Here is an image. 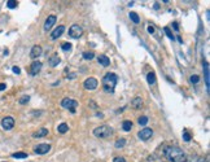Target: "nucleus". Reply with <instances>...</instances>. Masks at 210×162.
<instances>
[{
    "instance_id": "nucleus-30",
    "label": "nucleus",
    "mask_w": 210,
    "mask_h": 162,
    "mask_svg": "<svg viewBox=\"0 0 210 162\" xmlns=\"http://www.w3.org/2000/svg\"><path fill=\"white\" fill-rule=\"evenodd\" d=\"M138 122H139V125H140V126H145V125L148 123V117H145V116L140 117Z\"/></svg>"
},
{
    "instance_id": "nucleus-19",
    "label": "nucleus",
    "mask_w": 210,
    "mask_h": 162,
    "mask_svg": "<svg viewBox=\"0 0 210 162\" xmlns=\"http://www.w3.org/2000/svg\"><path fill=\"white\" fill-rule=\"evenodd\" d=\"M185 162H205V158L201 156H189L185 158Z\"/></svg>"
},
{
    "instance_id": "nucleus-23",
    "label": "nucleus",
    "mask_w": 210,
    "mask_h": 162,
    "mask_svg": "<svg viewBox=\"0 0 210 162\" xmlns=\"http://www.w3.org/2000/svg\"><path fill=\"white\" fill-rule=\"evenodd\" d=\"M147 81L149 84H153V83L156 82V74L153 72H150V73H148L147 74Z\"/></svg>"
},
{
    "instance_id": "nucleus-1",
    "label": "nucleus",
    "mask_w": 210,
    "mask_h": 162,
    "mask_svg": "<svg viewBox=\"0 0 210 162\" xmlns=\"http://www.w3.org/2000/svg\"><path fill=\"white\" fill-rule=\"evenodd\" d=\"M165 157L170 162H185V153L178 147H167L165 149Z\"/></svg>"
},
{
    "instance_id": "nucleus-25",
    "label": "nucleus",
    "mask_w": 210,
    "mask_h": 162,
    "mask_svg": "<svg viewBox=\"0 0 210 162\" xmlns=\"http://www.w3.org/2000/svg\"><path fill=\"white\" fill-rule=\"evenodd\" d=\"M124 144H126V140H124V139H118V140H117L115 141V148L117 149H121V148H123L124 147Z\"/></svg>"
},
{
    "instance_id": "nucleus-7",
    "label": "nucleus",
    "mask_w": 210,
    "mask_h": 162,
    "mask_svg": "<svg viewBox=\"0 0 210 162\" xmlns=\"http://www.w3.org/2000/svg\"><path fill=\"white\" fill-rule=\"evenodd\" d=\"M1 127L5 130V131H9L14 127V118L13 117H4L1 119Z\"/></svg>"
},
{
    "instance_id": "nucleus-33",
    "label": "nucleus",
    "mask_w": 210,
    "mask_h": 162,
    "mask_svg": "<svg viewBox=\"0 0 210 162\" xmlns=\"http://www.w3.org/2000/svg\"><path fill=\"white\" fill-rule=\"evenodd\" d=\"M189 81H191V83H198V81H200V77H198V75H191Z\"/></svg>"
},
{
    "instance_id": "nucleus-5",
    "label": "nucleus",
    "mask_w": 210,
    "mask_h": 162,
    "mask_svg": "<svg viewBox=\"0 0 210 162\" xmlns=\"http://www.w3.org/2000/svg\"><path fill=\"white\" fill-rule=\"evenodd\" d=\"M69 35L73 39H79L82 35H83V27L79 26V25H73L69 29Z\"/></svg>"
},
{
    "instance_id": "nucleus-20",
    "label": "nucleus",
    "mask_w": 210,
    "mask_h": 162,
    "mask_svg": "<svg viewBox=\"0 0 210 162\" xmlns=\"http://www.w3.org/2000/svg\"><path fill=\"white\" fill-rule=\"evenodd\" d=\"M57 131L60 132V134H66V132L69 131V126H68V123H61V125H58Z\"/></svg>"
},
{
    "instance_id": "nucleus-22",
    "label": "nucleus",
    "mask_w": 210,
    "mask_h": 162,
    "mask_svg": "<svg viewBox=\"0 0 210 162\" xmlns=\"http://www.w3.org/2000/svg\"><path fill=\"white\" fill-rule=\"evenodd\" d=\"M122 128H123L126 132L131 131V128H132V122H131V121H123V123H122Z\"/></svg>"
},
{
    "instance_id": "nucleus-6",
    "label": "nucleus",
    "mask_w": 210,
    "mask_h": 162,
    "mask_svg": "<svg viewBox=\"0 0 210 162\" xmlns=\"http://www.w3.org/2000/svg\"><path fill=\"white\" fill-rule=\"evenodd\" d=\"M152 135H153V131H152V128H149V127H144L143 130H140V131L138 132V137L143 141L149 140L152 137Z\"/></svg>"
},
{
    "instance_id": "nucleus-21",
    "label": "nucleus",
    "mask_w": 210,
    "mask_h": 162,
    "mask_svg": "<svg viewBox=\"0 0 210 162\" xmlns=\"http://www.w3.org/2000/svg\"><path fill=\"white\" fill-rule=\"evenodd\" d=\"M12 157H13V158H17V160H25V158H27V153H25V152H17V153H13Z\"/></svg>"
},
{
    "instance_id": "nucleus-18",
    "label": "nucleus",
    "mask_w": 210,
    "mask_h": 162,
    "mask_svg": "<svg viewBox=\"0 0 210 162\" xmlns=\"http://www.w3.org/2000/svg\"><path fill=\"white\" fill-rule=\"evenodd\" d=\"M141 105H143L141 97H134V99L131 100V106H132V108L139 109V108H141Z\"/></svg>"
},
{
    "instance_id": "nucleus-9",
    "label": "nucleus",
    "mask_w": 210,
    "mask_h": 162,
    "mask_svg": "<svg viewBox=\"0 0 210 162\" xmlns=\"http://www.w3.org/2000/svg\"><path fill=\"white\" fill-rule=\"evenodd\" d=\"M51 151V145L49 144H39L34 148V152L36 155H47Z\"/></svg>"
},
{
    "instance_id": "nucleus-29",
    "label": "nucleus",
    "mask_w": 210,
    "mask_h": 162,
    "mask_svg": "<svg viewBox=\"0 0 210 162\" xmlns=\"http://www.w3.org/2000/svg\"><path fill=\"white\" fill-rule=\"evenodd\" d=\"M7 7L9 8V9H13V8L17 7V1H16V0H8V1H7Z\"/></svg>"
},
{
    "instance_id": "nucleus-35",
    "label": "nucleus",
    "mask_w": 210,
    "mask_h": 162,
    "mask_svg": "<svg viewBox=\"0 0 210 162\" xmlns=\"http://www.w3.org/2000/svg\"><path fill=\"white\" fill-rule=\"evenodd\" d=\"M12 70H13L14 74H19V73H21V69H19L18 66H13V68H12Z\"/></svg>"
},
{
    "instance_id": "nucleus-40",
    "label": "nucleus",
    "mask_w": 210,
    "mask_h": 162,
    "mask_svg": "<svg viewBox=\"0 0 210 162\" xmlns=\"http://www.w3.org/2000/svg\"><path fill=\"white\" fill-rule=\"evenodd\" d=\"M97 117H99V118H103L104 116H103V113H97Z\"/></svg>"
},
{
    "instance_id": "nucleus-11",
    "label": "nucleus",
    "mask_w": 210,
    "mask_h": 162,
    "mask_svg": "<svg viewBox=\"0 0 210 162\" xmlns=\"http://www.w3.org/2000/svg\"><path fill=\"white\" fill-rule=\"evenodd\" d=\"M64 31H65V26H64V25H60V26L56 27V29L52 31V34H51V39H52V40H54V39L60 38L61 35L64 34Z\"/></svg>"
},
{
    "instance_id": "nucleus-31",
    "label": "nucleus",
    "mask_w": 210,
    "mask_h": 162,
    "mask_svg": "<svg viewBox=\"0 0 210 162\" xmlns=\"http://www.w3.org/2000/svg\"><path fill=\"white\" fill-rule=\"evenodd\" d=\"M183 139H184V141H189L191 140V135H189V132L187 131V130L183 131Z\"/></svg>"
},
{
    "instance_id": "nucleus-8",
    "label": "nucleus",
    "mask_w": 210,
    "mask_h": 162,
    "mask_svg": "<svg viewBox=\"0 0 210 162\" xmlns=\"http://www.w3.org/2000/svg\"><path fill=\"white\" fill-rule=\"evenodd\" d=\"M83 86L86 90H96L97 86H99V82H97V79H95V78L89 77L83 82Z\"/></svg>"
},
{
    "instance_id": "nucleus-4",
    "label": "nucleus",
    "mask_w": 210,
    "mask_h": 162,
    "mask_svg": "<svg viewBox=\"0 0 210 162\" xmlns=\"http://www.w3.org/2000/svg\"><path fill=\"white\" fill-rule=\"evenodd\" d=\"M61 106H62L64 109L70 110L71 113H75L77 106H78V101H77V100H73V99L66 97V99H64V100L61 101Z\"/></svg>"
},
{
    "instance_id": "nucleus-32",
    "label": "nucleus",
    "mask_w": 210,
    "mask_h": 162,
    "mask_svg": "<svg viewBox=\"0 0 210 162\" xmlns=\"http://www.w3.org/2000/svg\"><path fill=\"white\" fill-rule=\"evenodd\" d=\"M163 31H165V33H166V35H167V37H169L170 39H173V40H174V35L171 34V31H170V29H169V27H165V29H163Z\"/></svg>"
},
{
    "instance_id": "nucleus-26",
    "label": "nucleus",
    "mask_w": 210,
    "mask_h": 162,
    "mask_svg": "<svg viewBox=\"0 0 210 162\" xmlns=\"http://www.w3.org/2000/svg\"><path fill=\"white\" fill-rule=\"evenodd\" d=\"M93 57H95V53H93V52H88V51L83 52V58H84V60H92Z\"/></svg>"
},
{
    "instance_id": "nucleus-3",
    "label": "nucleus",
    "mask_w": 210,
    "mask_h": 162,
    "mask_svg": "<svg viewBox=\"0 0 210 162\" xmlns=\"http://www.w3.org/2000/svg\"><path fill=\"white\" fill-rule=\"evenodd\" d=\"M113 130L112 127H109L108 125H103V126H99V127H96L93 130V135L96 137H101V139H106L112 135Z\"/></svg>"
},
{
    "instance_id": "nucleus-24",
    "label": "nucleus",
    "mask_w": 210,
    "mask_h": 162,
    "mask_svg": "<svg viewBox=\"0 0 210 162\" xmlns=\"http://www.w3.org/2000/svg\"><path fill=\"white\" fill-rule=\"evenodd\" d=\"M130 18H131V21L134 23H139L140 22L139 16H138V13H135V12H131V13H130Z\"/></svg>"
},
{
    "instance_id": "nucleus-27",
    "label": "nucleus",
    "mask_w": 210,
    "mask_h": 162,
    "mask_svg": "<svg viewBox=\"0 0 210 162\" xmlns=\"http://www.w3.org/2000/svg\"><path fill=\"white\" fill-rule=\"evenodd\" d=\"M61 48H62V51H65V52H70V51H71V44H70V43H62Z\"/></svg>"
},
{
    "instance_id": "nucleus-10",
    "label": "nucleus",
    "mask_w": 210,
    "mask_h": 162,
    "mask_svg": "<svg viewBox=\"0 0 210 162\" xmlns=\"http://www.w3.org/2000/svg\"><path fill=\"white\" fill-rule=\"evenodd\" d=\"M42 70V62L40 61H34L33 64L30 65V74L31 75H36V74Z\"/></svg>"
},
{
    "instance_id": "nucleus-12",
    "label": "nucleus",
    "mask_w": 210,
    "mask_h": 162,
    "mask_svg": "<svg viewBox=\"0 0 210 162\" xmlns=\"http://www.w3.org/2000/svg\"><path fill=\"white\" fill-rule=\"evenodd\" d=\"M56 23V16H49L48 18L45 19L44 22V30L45 31H49L51 29H52V26Z\"/></svg>"
},
{
    "instance_id": "nucleus-39",
    "label": "nucleus",
    "mask_w": 210,
    "mask_h": 162,
    "mask_svg": "<svg viewBox=\"0 0 210 162\" xmlns=\"http://www.w3.org/2000/svg\"><path fill=\"white\" fill-rule=\"evenodd\" d=\"M158 8H159V4L156 3V4H154V9H158Z\"/></svg>"
},
{
    "instance_id": "nucleus-38",
    "label": "nucleus",
    "mask_w": 210,
    "mask_h": 162,
    "mask_svg": "<svg viewBox=\"0 0 210 162\" xmlns=\"http://www.w3.org/2000/svg\"><path fill=\"white\" fill-rule=\"evenodd\" d=\"M173 27H174V29L176 30V31L179 30V27H178V23H176V22H174V23H173Z\"/></svg>"
},
{
    "instance_id": "nucleus-14",
    "label": "nucleus",
    "mask_w": 210,
    "mask_h": 162,
    "mask_svg": "<svg viewBox=\"0 0 210 162\" xmlns=\"http://www.w3.org/2000/svg\"><path fill=\"white\" fill-rule=\"evenodd\" d=\"M97 61H99V64L103 65L104 68H106V66L110 65V60H109V57L105 56V54H99V57H97Z\"/></svg>"
},
{
    "instance_id": "nucleus-36",
    "label": "nucleus",
    "mask_w": 210,
    "mask_h": 162,
    "mask_svg": "<svg viewBox=\"0 0 210 162\" xmlns=\"http://www.w3.org/2000/svg\"><path fill=\"white\" fill-rule=\"evenodd\" d=\"M148 33H149V34H153V33H154V27L148 26Z\"/></svg>"
},
{
    "instance_id": "nucleus-17",
    "label": "nucleus",
    "mask_w": 210,
    "mask_h": 162,
    "mask_svg": "<svg viewBox=\"0 0 210 162\" xmlns=\"http://www.w3.org/2000/svg\"><path fill=\"white\" fill-rule=\"evenodd\" d=\"M48 135V130L47 128H40L39 131H36V132H34L33 134V137H35V139H39V137H44V136H47Z\"/></svg>"
},
{
    "instance_id": "nucleus-28",
    "label": "nucleus",
    "mask_w": 210,
    "mask_h": 162,
    "mask_svg": "<svg viewBox=\"0 0 210 162\" xmlns=\"http://www.w3.org/2000/svg\"><path fill=\"white\" fill-rule=\"evenodd\" d=\"M29 101H30V96H27V95H25V96H22V97L18 100V102H19V104H21V105H23V104H27V102H29Z\"/></svg>"
},
{
    "instance_id": "nucleus-16",
    "label": "nucleus",
    "mask_w": 210,
    "mask_h": 162,
    "mask_svg": "<svg viewBox=\"0 0 210 162\" xmlns=\"http://www.w3.org/2000/svg\"><path fill=\"white\" fill-rule=\"evenodd\" d=\"M48 62H49V65L52 66V68H54V66H57L61 62V58L58 57V54H52V56L48 58Z\"/></svg>"
},
{
    "instance_id": "nucleus-13",
    "label": "nucleus",
    "mask_w": 210,
    "mask_h": 162,
    "mask_svg": "<svg viewBox=\"0 0 210 162\" xmlns=\"http://www.w3.org/2000/svg\"><path fill=\"white\" fill-rule=\"evenodd\" d=\"M42 52H43V49H42L40 46H34L30 51V57L31 58H38L39 56H42Z\"/></svg>"
},
{
    "instance_id": "nucleus-34",
    "label": "nucleus",
    "mask_w": 210,
    "mask_h": 162,
    "mask_svg": "<svg viewBox=\"0 0 210 162\" xmlns=\"http://www.w3.org/2000/svg\"><path fill=\"white\" fill-rule=\"evenodd\" d=\"M113 162H126V160H124L123 157H115V158L113 160Z\"/></svg>"
},
{
    "instance_id": "nucleus-37",
    "label": "nucleus",
    "mask_w": 210,
    "mask_h": 162,
    "mask_svg": "<svg viewBox=\"0 0 210 162\" xmlns=\"http://www.w3.org/2000/svg\"><path fill=\"white\" fill-rule=\"evenodd\" d=\"M7 88V84L5 83H0V91H4Z\"/></svg>"
},
{
    "instance_id": "nucleus-15",
    "label": "nucleus",
    "mask_w": 210,
    "mask_h": 162,
    "mask_svg": "<svg viewBox=\"0 0 210 162\" xmlns=\"http://www.w3.org/2000/svg\"><path fill=\"white\" fill-rule=\"evenodd\" d=\"M204 77H205L206 90H208V92H209V84H210V82H209V65H208V62H204Z\"/></svg>"
},
{
    "instance_id": "nucleus-2",
    "label": "nucleus",
    "mask_w": 210,
    "mask_h": 162,
    "mask_svg": "<svg viewBox=\"0 0 210 162\" xmlns=\"http://www.w3.org/2000/svg\"><path fill=\"white\" fill-rule=\"evenodd\" d=\"M118 82V77L115 75L114 73H108L103 77V87L104 91L108 93H113L115 88V84Z\"/></svg>"
}]
</instances>
